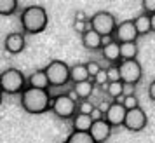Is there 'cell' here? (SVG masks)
Returning <instances> with one entry per match:
<instances>
[{"label": "cell", "mask_w": 155, "mask_h": 143, "mask_svg": "<svg viewBox=\"0 0 155 143\" xmlns=\"http://www.w3.org/2000/svg\"><path fill=\"white\" fill-rule=\"evenodd\" d=\"M51 100L52 96L49 94V91L42 89L25 87V91L21 93V107L25 108V112L31 115L45 114L47 110H51Z\"/></svg>", "instance_id": "6da1fadb"}, {"label": "cell", "mask_w": 155, "mask_h": 143, "mask_svg": "<svg viewBox=\"0 0 155 143\" xmlns=\"http://www.w3.org/2000/svg\"><path fill=\"white\" fill-rule=\"evenodd\" d=\"M49 23V16L42 5H30L21 12V26L26 33H40Z\"/></svg>", "instance_id": "7a4b0ae2"}, {"label": "cell", "mask_w": 155, "mask_h": 143, "mask_svg": "<svg viewBox=\"0 0 155 143\" xmlns=\"http://www.w3.org/2000/svg\"><path fill=\"white\" fill-rule=\"evenodd\" d=\"M45 75H47V80H49V87H63L66 86V82L70 80V66L61 61V59H54L51 61L45 68Z\"/></svg>", "instance_id": "3957f363"}, {"label": "cell", "mask_w": 155, "mask_h": 143, "mask_svg": "<svg viewBox=\"0 0 155 143\" xmlns=\"http://www.w3.org/2000/svg\"><path fill=\"white\" fill-rule=\"evenodd\" d=\"M89 28L94 30L101 37H112L115 33V28H117L115 16L110 14V12H106V11L94 12L91 16V19H89Z\"/></svg>", "instance_id": "277c9868"}, {"label": "cell", "mask_w": 155, "mask_h": 143, "mask_svg": "<svg viewBox=\"0 0 155 143\" xmlns=\"http://www.w3.org/2000/svg\"><path fill=\"white\" fill-rule=\"evenodd\" d=\"M0 82H2V91L7 94H19L25 91L26 86V79L18 68H7L0 75Z\"/></svg>", "instance_id": "5b68a950"}, {"label": "cell", "mask_w": 155, "mask_h": 143, "mask_svg": "<svg viewBox=\"0 0 155 143\" xmlns=\"http://www.w3.org/2000/svg\"><path fill=\"white\" fill-rule=\"evenodd\" d=\"M117 70H119V80L124 86H136L141 80L143 75V68L138 59H131V61H120L117 65Z\"/></svg>", "instance_id": "8992f818"}, {"label": "cell", "mask_w": 155, "mask_h": 143, "mask_svg": "<svg viewBox=\"0 0 155 143\" xmlns=\"http://www.w3.org/2000/svg\"><path fill=\"white\" fill-rule=\"evenodd\" d=\"M51 110L59 119H73L77 114V101H73L68 94H58L51 100Z\"/></svg>", "instance_id": "52a82bcc"}, {"label": "cell", "mask_w": 155, "mask_h": 143, "mask_svg": "<svg viewBox=\"0 0 155 143\" xmlns=\"http://www.w3.org/2000/svg\"><path fill=\"white\" fill-rule=\"evenodd\" d=\"M147 124H148V117L141 107L126 112V119H124V128L126 129L133 131V133H140L147 128Z\"/></svg>", "instance_id": "ba28073f"}, {"label": "cell", "mask_w": 155, "mask_h": 143, "mask_svg": "<svg viewBox=\"0 0 155 143\" xmlns=\"http://www.w3.org/2000/svg\"><path fill=\"white\" fill-rule=\"evenodd\" d=\"M138 38V32H136V26H134L133 19H126L117 25L115 28V40L119 44H129V42H136Z\"/></svg>", "instance_id": "9c48e42d"}, {"label": "cell", "mask_w": 155, "mask_h": 143, "mask_svg": "<svg viewBox=\"0 0 155 143\" xmlns=\"http://www.w3.org/2000/svg\"><path fill=\"white\" fill-rule=\"evenodd\" d=\"M126 108L120 103H110V107L105 114V121L108 122L110 128H117V126H124V119H126Z\"/></svg>", "instance_id": "30bf717a"}, {"label": "cell", "mask_w": 155, "mask_h": 143, "mask_svg": "<svg viewBox=\"0 0 155 143\" xmlns=\"http://www.w3.org/2000/svg\"><path fill=\"white\" fill-rule=\"evenodd\" d=\"M89 135L94 140V143H105L110 138V135H112V128L108 126V122L105 119H101V121L92 122L91 129H89Z\"/></svg>", "instance_id": "8fae6325"}, {"label": "cell", "mask_w": 155, "mask_h": 143, "mask_svg": "<svg viewBox=\"0 0 155 143\" xmlns=\"http://www.w3.org/2000/svg\"><path fill=\"white\" fill-rule=\"evenodd\" d=\"M4 45H5V51H7L9 54H19V52L25 51V47H26L25 35H23V33H18V32L9 33V35L5 37Z\"/></svg>", "instance_id": "7c38bea8"}, {"label": "cell", "mask_w": 155, "mask_h": 143, "mask_svg": "<svg viewBox=\"0 0 155 143\" xmlns=\"http://www.w3.org/2000/svg\"><path fill=\"white\" fill-rule=\"evenodd\" d=\"M26 84L31 89H42V91H47L49 89V80H47V75L44 70H37L26 79Z\"/></svg>", "instance_id": "4fadbf2b"}, {"label": "cell", "mask_w": 155, "mask_h": 143, "mask_svg": "<svg viewBox=\"0 0 155 143\" xmlns=\"http://www.w3.org/2000/svg\"><path fill=\"white\" fill-rule=\"evenodd\" d=\"M103 37L98 35L94 30H87L84 35H82V45H84L85 49H89V51H98L103 47Z\"/></svg>", "instance_id": "5bb4252c"}, {"label": "cell", "mask_w": 155, "mask_h": 143, "mask_svg": "<svg viewBox=\"0 0 155 143\" xmlns=\"http://www.w3.org/2000/svg\"><path fill=\"white\" fill-rule=\"evenodd\" d=\"M101 52H103V58L110 63H115L120 59V44L117 40H110V42L101 47Z\"/></svg>", "instance_id": "9a60e30c"}, {"label": "cell", "mask_w": 155, "mask_h": 143, "mask_svg": "<svg viewBox=\"0 0 155 143\" xmlns=\"http://www.w3.org/2000/svg\"><path fill=\"white\" fill-rule=\"evenodd\" d=\"M94 91V84H92V80H85V82H78L73 86V93L77 94L78 101H84L87 100L89 96L92 94Z\"/></svg>", "instance_id": "2e32d148"}, {"label": "cell", "mask_w": 155, "mask_h": 143, "mask_svg": "<svg viewBox=\"0 0 155 143\" xmlns=\"http://www.w3.org/2000/svg\"><path fill=\"white\" fill-rule=\"evenodd\" d=\"M91 126H92V119L89 115L75 114V117H73V131H77V133H89Z\"/></svg>", "instance_id": "e0dca14e"}, {"label": "cell", "mask_w": 155, "mask_h": 143, "mask_svg": "<svg viewBox=\"0 0 155 143\" xmlns=\"http://www.w3.org/2000/svg\"><path fill=\"white\" fill-rule=\"evenodd\" d=\"M70 80L71 82H85V80H91L89 79V73H87V68L85 65H75V66H70Z\"/></svg>", "instance_id": "ac0fdd59"}, {"label": "cell", "mask_w": 155, "mask_h": 143, "mask_svg": "<svg viewBox=\"0 0 155 143\" xmlns=\"http://www.w3.org/2000/svg\"><path fill=\"white\" fill-rule=\"evenodd\" d=\"M136 56H138V44L136 42L120 44V59H122V61L136 59Z\"/></svg>", "instance_id": "d6986e66"}, {"label": "cell", "mask_w": 155, "mask_h": 143, "mask_svg": "<svg viewBox=\"0 0 155 143\" xmlns=\"http://www.w3.org/2000/svg\"><path fill=\"white\" fill-rule=\"evenodd\" d=\"M134 21V26H136V32H138V35H147L148 32H150V16L147 14H140Z\"/></svg>", "instance_id": "ffe728a7"}, {"label": "cell", "mask_w": 155, "mask_h": 143, "mask_svg": "<svg viewBox=\"0 0 155 143\" xmlns=\"http://www.w3.org/2000/svg\"><path fill=\"white\" fill-rule=\"evenodd\" d=\"M106 89V93H108V96H112V98H120V96H124V84L122 82H108V84H105L103 86Z\"/></svg>", "instance_id": "44dd1931"}, {"label": "cell", "mask_w": 155, "mask_h": 143, "mask_svg": "<svg viewBox=\"0 0 155 143\" xmlns=\"http://www.w3.org/2000/svg\"><path fill=\"white\" fill-rule=\"evenodd\" d=\"M18 0H0V16H11L18 9Z\"/></svg>", "instance_id": "7402d4cb"}, {"label": "cell", "mask_w": 155, "mask_h": 143, "mask_svg": "<svg viewBox=\"0 0 155 143\" xmlns=\"http://www.w3.org/2000/svg\"><path fill=\"white\" fill-rule=\"evenodd\" d=\"M66 143H94V140L91 138L89 133H77V131H73L66 138Z\"/></svg>", "instance_id": "603a6c76"}, {"label": "cell", "mask_w": 155, "mask_h": 143, "mask_svg": "<svg viewBox=\"0 0 155 143\" xmlns=\"http://www.w3.org/2000/svg\"><path fill=\"white\" fill-rule=\"evenodd\" d=\"M122 107L126 108V110H133V108H138V107H140V103H138V98H136L134 94H127V96H124V100H122Z\"/></svg>", "instance_id": "cb8c5ba5"}, {"label": "cell", "mask_w": 155, "mask_h": 143, "mask_svg": "<svg viewBox=\"0 0 155 143\" xmlns=\"http://www.w3.org/2000/svg\"><path fill=\"white\" fill-rule=\"evenodd\" d=\"M94 108L89 100H84V101H78L77 103V114H84V115H89L91 114V110Z\"/></svg>", "instance_id": "d4e9b609"}, {"label": "cell", "mask_w": 155, "mask_h": 143, "mask_svg": "<svg viewBox=\"0 0 155 143\" xmlns=\"http://www.w3.org/2000/svg\"><path fill=\"white\" fill-rule=\"evenodd\" d=\"M85 68H87V73H89V79H94L96 75L99 73V70H101V66H99V63H96V61H89V63H85Z\"/></svg>", "instance_id": "484cf974"}, {"label": "cell", "mask_w": 155, "mask_h": 143, "mask_svg": "<svg viewBox=\"0 0 155 143\" xmlns=\"http://www.w3.org/2000/svg\"><path fill=\"white\" fill-rule=\"evenodd\" d=\"M141 7H143V14H147V16L155 14V0H143Z\"/></svg>", "instance_id": "4316f807"}, {"label": "cell", "mask_w": 155, "mask_h": 143, "mask_svg": "<svg viewBox=\"0 0 155 143\" xmlns=\"http://www.w3.org/2000/svg\"><path fill=\"white\" fill-rule=\"evenodd\" d=\"M92 84H99V86H105V84H108V75H106V70L105 68H101L99 70V73L92 79Z\"/></svg>", "instance_id": "83f0119b"}, {"label": "cell", "mask_w": 155, "mask_h": 143, "mask_svg": "<svg viewBox=\"0 0 155 143\" xmlns=\"http://www.w3.org/2000/svg\"><path fill=\"white\" fill-rule=\"evenodd\" d=\"M73 30L77 33H80V35H84L89 30V21H73Z\"/></svg>", "instance_id": "f1b7e54d"}, {"label": "cell", "mask_w": 155, "mask_h": 143, "mask_svg": "<svg viewBox=\"0 0 155 143\" xmlns=\"http://www.w3.org/2000/svg\"><path fill=\"white\" fill-rule=\"evenodd\" d=\"M106 75H108V82H119V70H117V66L108 68Z\"/></svg>", "instance_id": "f546056e"}, {"label": "cell", "mask_w": 155, "mask_h": 143, "mask_svg": "<svg viewBox=\"0 0 155 143\" xmlns=\"http://www.w3.org/2000/svg\"><path fill=\"white\" fill-rule=\"evenodd\" d=\"M89 117H91L92 119V122H96V121H101V119H105V115L101 114V112H99L98 110V107H94L91 110V114H89Z\"/></svg>", "instance_id": "4dcf8cb0"}, {"label": "cell", "mask_w": 155, "mask_h": 143, "mask_svg": "<svg viewBox=\"0 0 155 143\" xmlns=\"http://www.w3.org/2000/svg\"><path fill=\"white\" fill-rule=\"evenodd\" d=\"M73 21H89L87 19V16H85V12H82V11H78L77 14H75V19Z\"/></svg>", "instance_id": "1f68e13d"}, {"label": "cell", "mask_w": 155, "mask_h": 143, "mask_svg": "<svg viewBox=\"0 0 155 143\" xmlns=\"http://www.w3.org/2000/svg\"><path fill=\"white\" fill-rule=\"evenodd\" d=\"M108 107H110V103H108V101H101V103H99V107H98V110H99L103 115H105L106 110H108Z\"/></svg>", "instance_id": "d6a6232c"}, {"label": "cell", "mask_w": 155, "mask_h": 143, "mask_svg": "<svg viewBox=\"0 0 155 143\" xmlns=\"http://www.w3.org/2000/svg\"><path fill=\"white\" fill-rule=\"evenodd\" d=\"M148 96H150V100L155 101V80L150 84V87H148Z\"/></svg>", "instance_id": "836d02e7"}, {"label": "cell", "mask_w": 155, "mask_h": 143, "mask_svg": "<svg viewBox=\"0 0 155 143\" xmlns=\"http://www.w3.org/2000/svg\"><path fill=\"white\" fill-rule=\"evenodd\" d=\"M150 32H155V14L150 16Z\"/></svg>", "instance_id": "e575fe53"}, {"label": "cell", "mask_w": 155, "mask_h": 143, "mask_svg": "<svg viewBox=\"0 0 155 143\" xmlns=\"http://www.w3.org/2000/svg\"><path fill=\"white\" fill-rule=\"evenodd\" d=\"M0 93H2V82H0Z\"/></svg>", "instance_id": "d590c367"}, {"label": "cell", "mask_w": 155, "mask_h": 143, "mask_svg": "<svg viewBox=\"0 0 155 143\" xmlns=\"http://www.w3.org/2000/svg\"><path fill=\"white\" fill-rule=\"evenodd\" d=\"M0 103H2V93H0Z\"/></svg>", "instance_id": "8d00e7d4"}, {"label": "cell", "mask_w": 155, "mask_h": 143, "mask_svg": "<svg viewBox=\"0 0 155 143\" xmlns=\"http://www.w3.org/2000/svg\"><path fill=\"white\" fill-rule=\"evenodd\" d=\"M63 143H66V141H63Z\"/></svg>", "instance_id": "74e56055"}]
</instances>
